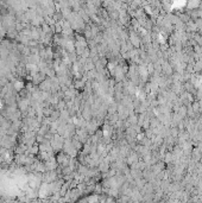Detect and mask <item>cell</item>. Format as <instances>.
<instances>
[{"instance_id": "6da1fadb", "label": "cell", "mask_w": 202, "mask_h": 203, "mask_svg": "<svg viewBox=\"0 0 202 203\" xmlns=\"http://www.w3.org/2000/svg\"><path fill=\"white\" fill-rule=\"evenodd\" d=\"M38 151H39V147H38V146H31V147L29 149V152L32 153V154H33V153H35V154L38 153Z\"/></svg>"}]
</instances>
